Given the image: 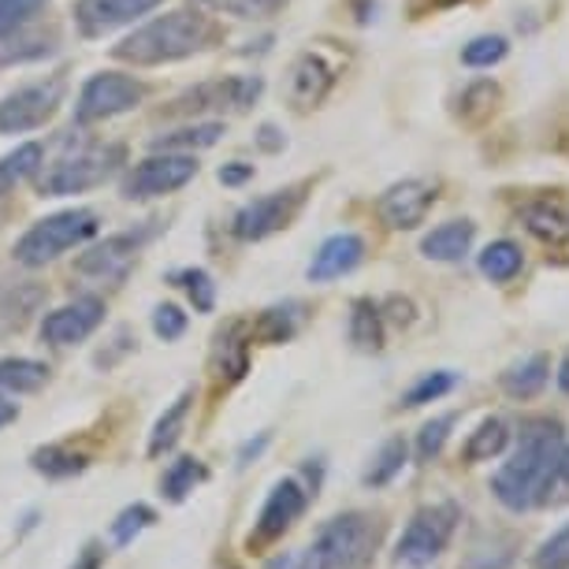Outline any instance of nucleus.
I'll return each instance as SVG.
<instances>
[{"label": "nucleus", "instance_id": "nucleus-1", "mask_svg": "<svg viewBox=\"0 0 569 569\" xmlns=\"http://www.w3.org/2000/svg\"><path fill=\"white\" fill-rule=\"evenodd\" d=\"M562 447L566 428L558 417H525L518 447L510 450L507 461L491 477V496L499 499V507L510 513H529L543 507V491L558 469Z\"/></svg>", "mask_w": 569, "mask_h": 569}, {"label": "nucleus", "instance_id": "nucleus-2", "mask_svg": "<svg viewBox=\"0 0 569 569\" xmlns=\"http://www.w3.org/2000/svg\"><path fill=\"white\" fill-rule=\"evenodd\" d=\"M212 41V23L198 12H171L160 16L153 23H146L142 30H134L131 38L116 46V57L127 63H138V68H149V63H168V60H182L190 52L206 49Z\"/></svg>", "mask_w": 569, "mask_h": 569}, {"label": "nucleus", "instance_id": "nucleus-3", "mask_svg": "<svg viewBox=\"0 0 569 569\" xmlns=\"http://www.w3.org/2000/svg\"><path fill=\"white\" fill-rule=\"evenodd\" d=\"M380 543V521L369 513H339L306 547L298 569H365Z\"/></svg>", "mask_w": 569, "mask_h": 569}, {"label": "nucleus", "instance_id": "nucleus-4", "mask_svg": "<svg viewBox=\"0 0 569 569\" xmlns=\"http://www.w3.org/2000/svg\"><path fill=\"white\" fill-rule=\"evenodd\" d=\"M458 521H461V507L458 502H428L410 518V525L402 529L399 536V547H395V562L402 569H428L436 566L443 551L450 547L458 532Z\"/></svg>", "mask_w": 569, "mask_h": 569}, {"label": "nucleus", "instance_id": "nucleus-5", "mask_svg": "<svg viewBox=\"0 0 569 569\" xmlns=\"http://www.w3.org/2000/svg\"><path fill=\"white\" fill-rule=\"evenodd\" d=\"M98 212L90 209H68V212H57V217L34 223L23 239L16 246V261L27 264V268H41L49 264L52 257L68 253L71 246H79L86 239L98 234Z\"/></svg>", "mask_w": 569, "mask_h": 569}, {"label": "nucleus", "instance_id": "nucleus-6", "mask_svg": "<svg viewBox=\"0 0 569 569\" xmlns=\"http://www.w3.org/2000/svg\"><path fill=\"white\" fill-rule=\"evenodd\" d=\"M120 160H123L120 146H82L74 153H63L49 168V176L41 179V194L60 198V194H82L90 187H101Z\"/></svg>", "mask_w": 569, "mask_h": 569}, {"label": "nucleus", "instance_id": "nucleus-7", "mask_svg": "<svg viewBox=\"0 0 569 569\" xmlns=\"http://www.w3.org/2000/svg\"><path fill=\"white\" fill-rule=\"evenodd\" d=\"M302 187H287V190H272L264 198H253L234 212L231 220V234L242 242H261L268 234L283 231L287 223L295 220L298 206H302Z\"/></svg>", "mask_w": 569, "mask_h": 569}, {"label": "nucleus", "instance_id": "nucleus-8", "mask_svg": "<svg viewBox=\"0 0 569 569\" xmlns=\"http://www.w3.org/2000/svg\"><path fill=\"white\" fill-rule=\"evenodd\" d=\"M142 98H146V86L138 79L120 74V71H104V74H93V79L82 86L74 116H79V123L109 120V116H120L127 109H134Z\"/></svg>", "mask_w": 569, "mask_h": 569}, {"label": "nucleus", "instance_id": "nucleus-9", "mask_svg": "<svg viewBox=\"0 0 569 569\" xmlns=\"http://www.w3.org/2000/svg\"><path fill=\"white\" fill-rule=\"evenodd\" d=\"M198 176V160L194 153H164V157H149L142 160L131 176L123 179V198L127 201H146L171 194V190L187 187Z\"/></svg>", "mask_w": 569, "mask_h": 569}, {"label": "nucleus", "instance_id": "nucleus-10", "mask_svg": "<svg viewBox=\"0 0 569 569\" xmlns=\"http://www.w3.org/2000/svg\"><path fill=\"white\" fill-rule=\"evenodd\" d=\"M60 101H63L60 79L16 90L12 98H4V104H0V134H23V131H34L41 123H49L52 112L60 109Z\"/></svg>", "mask_w": 569, "mask_h": 569}, {"label": "nucleus", "instance_id": "nucleus-11", "mask_svg": "<svg viewBox=\"0 0 569 569\" xmlns=\"http://www.w3.org/2000/svg\"><path fill=\"white\" fill-rule=\"evenodd\" d=\"M306 507H309V488L298 485L295 477H283L272 491H268L264 507L257 513V532L250 543L283 540V536L295 529V521H302Z\"/></svg>", "mask_w": 569, "mask_h": 569}, {"label": "nucleus", "instance_id": "nucleus-12", "mask_svg": "<svg viewBox=\"0 0 569 569\" xmlns=\"http://www.w3.org/2000/svg\"><path fill=\"white\" fill-rule=\"evenodd\" d=\"M432 206H436V182L402 179V182H395L391 190H383L380 201H376V212H380V220L388 223V228L413 231L425 223Z\"/></svg>", "mask_w": 569, "mask_h": 569}, {"label": "nucleus", "instance_id": "nucleus-13", "mask_svg": "<svg viewBox=\"0 0 569 569\" xmlns=\"http://www.w3.org/2000/svg\"><path fill=\"white\" fill-rule=\"evenodd\" d=\"M101 320H104L101 298H74V302L52 309V313L41 320V339L52 342V347H71V342H82L86 336H93Z\"/></svg>", "mask_w": 569, "mask_h": 569}, {"label": "nucleus", "instance_id": "nucleus-14", "mask_svg": "<svg viewBox=\"0 0 569 569\" xmlns=\"http://www.w3.org/2000/svg\"><path fill=\"white\" fill-rule=\"evenodd\" d=\"M160 0H79L74 19L86 38H101L112 34L116 27H127L134 19H142L146 12H153Z\"/></svg>", "mask_w": 569, "mask_h": 569}, {"label": "nucleus", "instance_id": "nucleus-15", "mask_svg": "<svg viewBox=\"0 0 569 569\" xmlns=\"http://www.w3.org/2000/svg\"><path fill=\"white\" fill-rule=\"evenodd\" d=\"M261 98V79H228V82H212L198 86L187 98H179L171 104V112H206V109H250Z\"/></svg>", "mask_w": 569, "mask_h": 569}, {"label": "nucleus", "instance_id": "nucleus-16", "mask_svg": "<svg viewBox=\"0 0 569 569\" xmlns=\"http://www.w3.org/2000/svg\"><path fill=\"white\" fill-rule=\"evenodd\" d=\"M336 86V68L320 57V52H302L291 68V82H287V93H291V104L298 112L317 109L320 101L328 98V90Z\"/></svg>", "mask_w": 569, "mask_h": 569}, {"label": "nucleus", "instance_id": "nucleus-17", "mask_svg": "<svg viewBox=\"0 0 569 569\" xmlns=\"http://www.w3.org/2000/svg\"><path fill=\"white\" fill-rule=\"evenodd\" d=\"M365 257V242L361 234L353 231H342V234H331V239L320 242V250L313 253V264H309V279L313 283H328V279H339L353 272Z\"/></svg>", "mask_w": 569, "mask_h": 569}, {"label": "nucleus", "instance_id": "nucleus-18", "mask_svg": "<svg viewBox=\"0 0 569 569\" xmlns=\"http://www.w3.org/2000/svg\"><path fill=\"white\" fill-rule=\"evenodd\" d=\"M521 220L536 239L566 242L569 239V201L566 198H532L521 206Z\"/></svg>", "mask_w": 569, "mask_h": 569}, {"label": "nucleus", "instance_id": "nucleus-19", "mask_svg": "<svg viewBox=\"0 0 569 569\" xmlns=\"http://www.w3.org/2000/svg\"><path fill=\"white\" fill-rule=\"evenodd\" d=\"M547 380H551V358L540 350V353H529V358H521V361H513L507 365V372L499 376V388L510 395V399H536L543 388H547Z\"/></svg>", "mask_w": 569, "mask_h": 569}, {"label": "nucleus", "instance_id": "nucleus-20", "mask_svg": "<svg viewBox=\"0 0 569 569\" xmlns=\"http://www.w3.org/2000/svg\"><path fill=\"white\" fill-rule=\"evenodd\" d=\"M57 49V30H4L0 34V68H12V63H27V60H41Z\"/></svg>", "mask_w": 569, "mask_h": 569}, {"label": "nucleus", "instance_id": "nucleus-21", "mask_svg": "<svg viewBox=\"0 0 569 569\" xmlns=\"http://www.w3.org/2000/svg\"><path fill=\"white\" fill-rule=\"evenodd\" d=\"M472 220H450V223H439L436 231H428L421 239V253L428 261H461L472 246Z\"/></svg>", "mask_w": 569, "mask_h": 569}, {"label": "nucleus", "instance_id": "nucleus-22", "mask_svg": "<svg viewBox=\"0 0 569 569\" xmlns=\"http://www.w3.org/2000/svg\"><path fill=\"white\" fill-rule=\"evenodd\" d=\"M146 239V231H127V234H116L104 246H98L93 253H86L79 261V272H98V276H116L131 264V257L138 250V242Z\"/></svg>", "mask_w": 569, "mask_h": 569}, {"label": "nucleus", "instance_id": "nucleus-23", "mask_svg": "<svg viewBox=\"0 0 569 569\" xmlns=\"http://www.w3.org/2000/svg\"><path fill=\"white\" fill-rule=\"evenodd\" d=\"M510 447V425L502 417H488V421L477 425V432H469L466 447H461V458L469 461H491L499 458L502 450Z\"/></svg>", "mask_w": 569, "mask_h": 569}, {"label": "nucleus", "instance_id": "nucleus-24", "mask_svg": "<svg viewBox=\"0 0 569 569\" xmlns=\"http://www.w3.org/2000/svg\"><path fill=\"white\" fill-rule=\"evenodd\" d=\"M513 562H518V540L510 532H491L488 540L472 543L458 569H513Z\"/></svg>", "mask_w": 569, "mask_h": 569}, {"label": "nucleus", "instance_id": "nucleus-25", "mask_svg": "<svg viewBox=\"0 0 569 569\" xmlns=\"http://www.w3.org/2000/svg\"><path fill=\"white\" fill-rule=\"evenodd\" d=\"M350 342L365 353H376L383 347V313L372 298H358L350 313Z\"/></svg>", "mask_w": 569, "mask_h": 569}, {"label": "nucleus", "instance_id": "nucleus-26", "mask_svg": "<svg viewBox=\"0 0 569 569\" xmlns=\"http://www.w3.org/2000/svg\"><path fill=\"white\" fill-rule=\"evenodd\" d=\"M406 458H410V443H406L402 436H391L388 443L376 450L372 466L365 469V488H388L395 477L406 469Z\"/></svg>", "mask_w": 569, "mask_h": 569}, {"label": "nucleus", "instance_id": "nucleus-27", "mask_svg": "<svg viewBox=\"0 0 569 569\" xmlns=\"http://www.w3.org/2000/svg\"><path fill=\"white\" fill-rule=\"evenodd\" d=\"M477 264H480V272L491 279V283H510V279L521 272L525 253H521L518 242L499 239V242L485 246V253L477 257Z\"/></svg>", "mask_w": 569, "mask_h": 569}, {"label": "nucleus", "instance_id": "nucleus-28", "mask_svg": "<svg viewBox=\"0 0 569 569\" xmlns=\"http://www.w3.org/2000/svg\"><path fill=\"white\" fill-rule=\"evenodd\" d=\"M499 101H502V90L496 82H488V79H480V82H472V86H466V93L458 98V116L466 123H485L491 112L499 109Z\"/></svg>", "mask_w": 569, "mask_h": 569}, {"label": "nucleus", "instance_id": "nucleus-29", "mask_svg": "<svg viewBox=\"0 0 569 569\" xmlns=\"http://www.w3.org/2000/svg\"><path fill=\"white\" fill-rule=\"evenodd\" d=\"M190 402H194V395L182 391L176 402H171V410H164V417L157 421L153 436H149V455H164V450L176 447V439L182 432V425H187V413H190Z\"/></svg>", "mask_w": 569, "mask_h": 569}, {"label": "nucleus", "instance_id": "nucleus-30", "mask_svg": "<svg viewBox=\"0 0 569 569\" xmlns=\"http://www.w3.org/2000/svg\"><path fill=\"white\" fill-rule=\"evenodd\" d=\"M206 477H209V469L201 466L198 458H179V461H171V469L164 472V480H160V491H164L168 502H182Z\"/></svg>", "mask_w": 569, "mask_h": 569}, {"label": "nucleus", "instance_id": "nucleus-31", "mask_svg": "<svg viewBox=\"0 0 569 569\" xmlns=\"http://www.w3.org/2000/svg\"><path fill=\"white\" fill-rule=\"evenodd\" d=\"M49 380V369L41 361H30V358H8L0 361V388L4 391H38L41 383Z\"/></svg>", "mask_w": 569, "mask_h": 569}, {"label": "nucleus", "instance_id": "nucleus-32", "mask_svg": "<svg viewBox=\"0 0 569 569\" xmlns=\"http://www.w3.org/2000/svg\"><path fill=\"white\" fill-rule=\"evenodd\" d=\"M30 466H34L38 472H46V477H52V480H63V477H74V472L86 469V455H79V450H71V447L52 443V447L34 450Z\"/></svg>", "mask_w": 569, "mask_h": 569}, {"label": "nucleus", "instance_id": "nucleus-33", "mask_svg": "<svg viewBox=\"0 0 569 569\" xmlns=\"http://www.w3.org/2000/svg\"><path fill=\"white\" fill-rule=\"evenodd\" d=\"M461 383V376L458 372H450V369H439V372H425L421 380L413 383L410 391L402 395V406L406 410H417V406H428V402H439L443 395H450Z\"/></svg>", "mask_w": 569, "mask_h": 569}, {"label": "nucleus", "instance_id": "nucleus-34", "mask_svg": "<svg viewBox=\"0 0 569 569\" xmlns=\"http://www.w3.org/2000/svg\"><path fill=\"white\" fill-rule=\"evenodd\" d=\"M41 168V146H19L16 153H8L0 160V194H8V190L16 187V182L30 179L34 171Z\"/></svg>", "mask_w": 569, "mask_h": 569}, {"label": "nucleus", "instance_id": "nucleus-35", "mask_svg": "<svg viewBox=\"0 0 569 569\" xmlns=\"http://www.w3.org/2000/svg\"><path fill=\"white\" fill-rule=\"evenodd\" d=\"M507 52H510V41L502 34H480L461 49V63H466V68H496V63L507 60Z\"/></svg>", "mask_w": 569, "mask_h": 569}, {"label": "nucleus", "instance_id": "nucleus-36", "mask_svg": "<svg viewBox=\"0 0 569 569\" xmlns=\"http://www.w3.org/2000/svg\"><path fill=\"white\" fill-rule=\"evenodd\" d=\"M298 306H276V309H264L261 320H257V336L264 342H287L298 331Z\"/></svg>", "mask_w": 569, "mask_h": 569}, {"label": "nucleus", "instance_id": "nucleus-37", "mask_svg": "<svg viewBox=\"0 0 569 569\" xmlns=\"http://www.w3.org/2000/svg\"><path fill=\"white\" fill-rule=\"evenodd\" d=\"M220 134H223L220 123H198V127H182V131L157 138L153 146L164 149V153H171V149H206V146H217Z\"/></svg>", "mask_w": 569, "mask_h": 569}, {"label": "nucleus", "instance_id": "nucleus-38", "mask_svg": "<svg viewBox=\"0 0 569 569\" xmlns=\"http://www.w3.org/2000/svg\"><path fill=\"white\" fill-rule=\"evenodd\" d=\"M458 425V413H443V417H432L421 432H417V461H432L443 455L447 439H450V428Z\"/></svg>", "mask_w": 569, "mask_h": 569}, {"label": "nucleus", "instance_id": "nucleus-39", "mask_svg": "<svg viewBox=\"0 0 569 569\" xmlns=\"http://www.w3.org/2000/svg\"><path fill=\"white\" fill-rule=\"evenodd\" d=\"M532 569H569V521H562L532 551Z\"/></svg>", "mask_w": 569, "mask_h": 569}, {"label": "nucleus", "instance_id": "nucleus-40", "mask_svg": "<svg viewBox=\"0 0 569 569\" xmlns=\"http://www.w3.org/2000/svg\"><path fill=\"white\" fill-rule=\"evenodd\" d=\"M153 521H157V513L149 510V507H142V502H134V507L120 510V518L112 521V543H116V547L134 543L138 536H142Z\"/></svg>", "mask_w": 569, "mask_h": 569}, {"label": "nucleus", "instance_id": "nucleus-41", "mask_svg": "<svg viewBox=\"0 0 569 569\" xmlns=\"http://www.w3.org/2000/svg\"><path fill=\"white\" fill-rule=\"evenodd\" d=\"M182 287H187L190 302H194L198 313H212V306H217V287H212L209 272H201V268H187V272L176 276Z\"/></svg>", "mask_w": 569, "mask_h": 569}, {"label": "nucleus", "instance_id": "nucleus-42", "mask_svg": "<svg viewBox=\"0 0 569 569\" xmlns=\"http://www.w3.org/2000/svg\"><path fill=\"white\" fill-rule=\"evenodd\" d=\"M153 331L164 342H171V339H179L182 331H187V313H182L179 306H157L153 309Z\"/></svg>", "mask_w": 569, "mask_h": 569}, {"label": "nucleus", "instance_id": "nucleus-43", "mask_svg": "<svg viewBox=\"0 0 569 569\" xmlns=\"http://www.w3.org/2000/svg\"><path fill=\"white\" fill-rule=\"evenodd\" d=\"M569 502V443L562 447V458H558V469L551 477V485L543 491V507H566Z\"/></svg>", "mask_w": 569, "mask_h": 569}, {"label": "nucleus", "instance_id": "nucleus-44", "mask_svg": "<svg viewBox=\"0 0 569 569\" xmlns=\"http://www.w3.org/2000/svg\"><path fill=\"white\" fill-rule=\"evenodd\" d=\"M41 4H46V0H0V34L23 27Z\"/></svg>", "mask_w": 569, "mask_h": 569}, {"label": "nucleus", "instance_id": "nucleus-45", "mask_svg": "<svg viewBox=\"0 0 569 569\" xmlns=\"http://www.w3.org/2000/svg\"><path fill=\"white\" fill-rule=\"evenodd\" d=\"M217 4L234 16H272L276 8H283V0H217Z\"/></svg>", "mask_w": 569, "mask_h": 569}, {"label": "nucleus", "instance_id": "nucleus-46", "mask_svg": "<svg viewBox=\"0 0 569 569\" xmlns=\"http://www.w3.org/2000/svg\"><path fill=\"white\" fill-rule=\"evenodd\" d=\"M461 0H410V16L421 19V16H432V12H443V8H455Z\"/></svg>", "mask_w": 569, "mask_h": 569}, {"label": "nucleus", "instance_id": "nucleus-47", "mask_svg": "<svg viewBox=\"0 0 569 569\" xmlns=\"http://www.w3.org/2000/svg\"><path fill=\"white\" fill-rule=\"evenodd\" d=\"M253 176V168L250 164H239V160H234V164H223L220 168V182L223 187H239V182H246Z\"/></svg>", "mask_w": 569, "mask_h": 569}, {"label": "nucleus", "instance_id": "nucleus-48", "mask_svg": "<svg viewBox=\"0 0 569 569\" xmlns=\"http://www.w3.org/2000/svg\"><path fill=\"white\" fill-rule=\"evenodd\" d=\"M268 447V436L261 432L257 439H250V443H242V450H239V466H250L253 458H261V450Z\"/></svg>", "mask_w": 569, "mask_h": 569}, {"label": "nucleus", "instance_id": "nucleus-49", "mask_svg": "<svg viewBox=\"0 0 569 569\" xmlns=\"http://www.w3.org/2000/svg\"><path fill=\"white\" fill-rule=\"evenodd\" d=\"M257 142H261V149H268V153H276V149H283V134H279L272 123H264L261 134H257Z\"/></svg>", "mask_w": 569, "mask_h": 569}, {"label": "nucleus", "instance_id": "nucleus-50", "mask_svg": "<svg viewBox=\"0 0 569 569\" xmlns=\"http://www.w3.org/2000/svg\"><path fill=\"white\" fill-rule=\"evenodd\" d=\"M71 569H101V547H98V543H90V547L82 551V558H79V562H74Z\"/></svg>", "mask_w": 569, "mask_h": 569}, {"label": "nucleus", "instance_id": "nucleus-51", "mask_svg": "<svg viewBox=\"0 0 569 569\" xmlns=\"http://www.w3.org/2000/svg\"><path fill=\"white\" fill-rule=\"evenodd\" d=\"M555 383H558V391H562V395H569V350H566V358H562V361H558Z\"/></svg>", "mask_w": 569, "mask_h": 569}, {"label": "nucleus", "instance_id": "nucleus-52", "mask_svg": "<svg viewBox=\"0 0 569 569\" xmlns=\"http://www.w3.org/2000/svg\"><path fill=\"white\" fill-rule=\"evenodd\" d=\"M16 406L12 402H4V399H0V428H4V425H12L16 421Z\"/></svg>", "mask_w": 569, "mask_h": 569}]
</instances>
